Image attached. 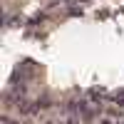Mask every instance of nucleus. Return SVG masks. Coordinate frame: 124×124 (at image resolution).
<instances>
[{"label":"nucleus","instance_id":"nucleus-1","mask_svg":"<svg viewBox=\"0 0 124 124\" xmlns=\"http://www.w3.org/2000/svg\"><path fill=\"white\" fill-rule=\"evenodd\" d=\"M65 124H77V122H65Z\"/></svg>","mask_w":124,"mask_h":124},{"label":"nucleus","instance_id":"nucleus-2","mask_svg":"<svg viewBox=\"0 0 124 124\" xmlns=\"http://www.w3.org/2000/svg\"><path fill=\"white\" fill-rule=\"evenodd\" d=\"M122 124H124V122H122Z\"/></svg>","mask_w":124,"mask_h":124}]
</instances>
